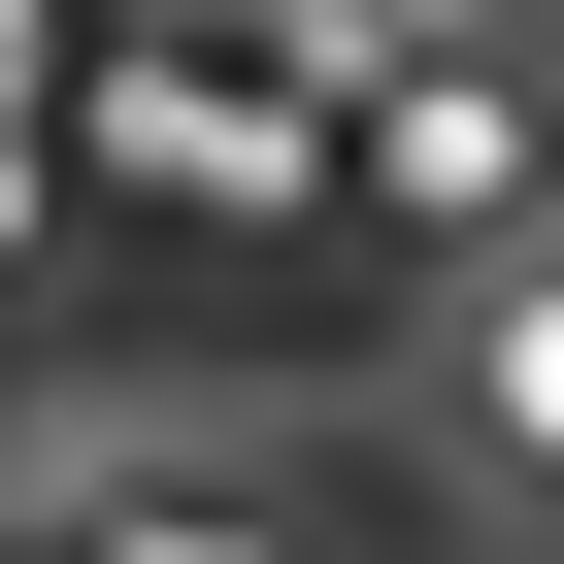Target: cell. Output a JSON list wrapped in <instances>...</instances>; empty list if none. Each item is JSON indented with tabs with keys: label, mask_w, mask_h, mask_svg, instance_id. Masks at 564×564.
<instances>
[{
	"label": "cell",
	"mask_w": 564,
	"mask_h": 564,
	"mask_svg": "<svg viewBox=\"0 0 564 564\" xmlns=\"http://www.w3.org/2000/svg\"><path fill=\"white\" fill-rule=\"evenodd\" d=\"M366 166H399V199H531V100H498V67H399Z\"/></svg>",
	"instance_id": "6da1fadb"
}]
</instances>
